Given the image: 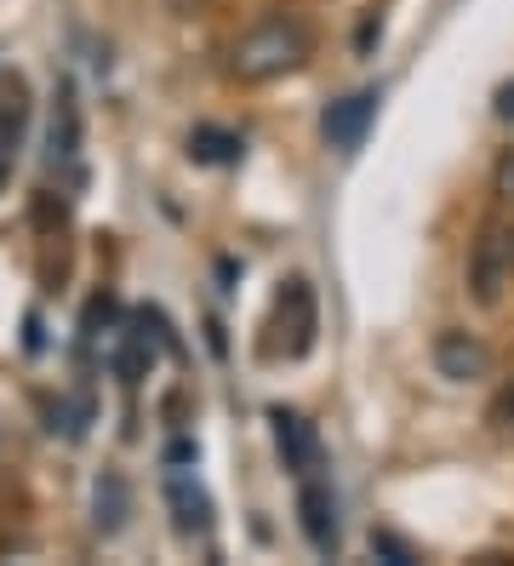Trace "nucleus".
Masks as SVG:
<instances>
[{
	"label": "nucleus",
	"instance_id": "39448f33",
	"mask_svg": "<svg viewBox=\"0 0 514 566\" xmlns=\"http://www.w3.org/2000/svg\"><path fill=\"white\" fill-rule=\"evenodd\" d=\"M297 526L315 544V555H337V504H332V486L321 475H308L297 492Z\"/></svg>",
	"mask_w": 514,
	"mask_h": 566
},
{
	"label": "nucleus",
	"instance_id": "9b49d317",
	"mask_svg": "<svg viewBox=\"0 0 514 566\" xmlns=\"http://www.w3.org/2000/svg\"><path fill=\"white\" fill-rule=\"evenodd\" d=\"M52 160H75V92H57V120H52Z\"/></svg>",
	"mask_w": 514,
	"mask_h": 566
},
{
	"label": "nucleus",
	"instance_id": "0eeeda50",
	"mask_svg": "<svg viewBox=\"0 0 514 566\" xmlns=\"http://www.w3.org/2000/svg\"><path fill=\"white\" fill-rule=\"evenodd\" d=\"M281 326H292V338H286L292 360H303L308 349H315L321 315H315V292H308V281H286V292H281Z\"/></svg>",
	"mask_w": 514,
	"mask_h": 566
},
{
	"label": "nucleus",
	"instance_id": "dca6fc26",
	"mask_svg": "<svg viewBox=\"0 0 514 566\" xmlns=\"http://www.w3.org/2000/svg\"><path fill=\"white\" fill-rule=\"evenodd\" d=\"M0 178H7V149H0Z\"/></svg>",
	"mask_w": 514,
	"mask_h": 566
},
{
	"label": "nucleus",
	"instance_id": "1a4fd4ad",
	"mask_svg": "<svg viewBox=\"0 0 514 566\" xmlns=\"http://www.w3.org/2000/svg\"><path fill=\"white\" fill-rule=\"evenodd\" d=\"M166 497H171V510H178V532H206L212 526V504H206V492L189 475H171Z\"/></svg>",
	"mask_w": 514,
	"mask_h": 566
},
{
	"label": "nucleus",
	"instance_id": "ddd939ff",
	"mask_svg": "<svg viewBox=\"0 0 514 566\" xmlns=\"http://www.w3.org/2000/svg\"><path fill=\"white\" fill-rule=\"evenodd\" d=\"M492 429H503V436H514V384L508 389H497V401H492Z\"/></svg>",
	"mask_w": 514,
	"mask_h": 566
},
{
	"label": "nucleus",
	"instance_id": "423d86ee",
	"mask_svg": "<svg viewBox=\"0 0 514 566\" xmlns=\"http://www.w3.org/2000/svg\"><path fill=\"white\" fill-rule=\"evenodd\" d=\"M371 115H377V92H349V97H337V104L326 109V120H321L326 144H332V149H360Z\"/></svg>",
	"mask_w": 514,
	"mask_h": 566
},
{
	"label": "nucleus",
	"instance_id": "9d476101",
	"mask_svg": "<svg viewBox=\"0 0 514 566\" xmlns=\"http://www.w3.org/2000/svg\"><path fill=\"white\" fill-rule=\"evenodd\" d=\"M189 155L212 160V166H229V160H240V138H234V132H218V126H195Z\"/></svg>",
	"mask_w": 514,
	"mask_h": 566
},
{
	"label": "nucleus",
	"instance_id": "4468645a",
	"mask_svg": "<svg viewBox=\"0 0 514 566\" xmlns=\"http://www.w3.org/2000/svg\"><path fill=\"white\" fill-rule=\"evenodd\" d=\"M497 195H503V201H514V149L497 160Z\"/></svg>",
	"mask_w": 514,
	"mask_h": 566
},
{
	"label": "nucleus",
	"instance_id": "f03ea898",
	"mask_svg": "<svg viewBox=\"0 0 514 566\" xmlns=\"http://www.w3.org/2000/svg\"><path fill=\"white\" fill-rule=\"evenodd\" d=\"M508 286H514V223L486 218L469 247V297L480 310H497Z\"/></svg>",
	"mask_w": 514,
	"mask_h": 566
},
{
	"label": "nucleus",
	"instance_id": "20e7f679",
	"mask_svg": "<svg viewBox=\"0 0 514 566\" xmlns=\"http://www.w3.org/2000/svg\"><path fill=\"white\" fill-rule=\"evenodd\" d=\"M434 373L452 384H474L492 373V349L474 338V332H440L434 338Z\"/></svg>",
	"mask_w": 514,
	"mask_h": 566
},
{
	"label": "nucleus",
	"instance_id": "6e6552de",
	"mask_svg": "<svg viewBox=\"0 0 514 566\" xmlns=\"http://www.w3.org/2000/svg\"><path fill=\"white\" fill-rule=\"evenodd\" d=\"M126 515H132V492H126V481H120L115 470H109V475H97V492H92V521H97V532H120Z\"/></svg>",
	"mask_w": 514,
	"mask_h": 566
},
{
	"label": "nucleus",
	"instance_id": "7ed1b4c3",
	"mask_svg": "<svg viewBox=\"0 0 514 566\" xmlns=\"http://www.w3.org/2000/svg\"><path fill=\"white\" fill-rule=\"evenodd\" d=\"M269 423H274V447H281V463L292 475H321L326 470V447H321V429L308 423L303 412H286V407H274L269 412Z\"/></svg>",
	"mask_w": 514,
	"mask_h": 566
},
{
	"label": "nucleus",
	"instance_id": "2eb2a0df",
	"mask_svg": "<svg viewBox=\"0 0 514 566\" xmlns=\"http://www.w3.org/2000/svg\"><path fill=\"white\" fill-rule=\"evenodd\" d=\"M497 115H503V120H514V86H503V92H497Z\"/></svg>",
	"mask_w": 514,
	"mask_h": 566
},
{
	"label": "nucleus",
	"instance_id": "f257e3e1",
	"mask_svg": "<svg viewBox=\"0 0 514 566\" xmlns=\"http://www.w3.org/2000/svg\"><path fill=\"white\" fill-rule=\"evenodd\" d=\"M303 57H308V29H303V18L274 12V18L252 23L246 35L234 41L229 70H234L240 81H252V86H258V81H274V75H292Z\"/></svg>",
	"mask_w": 514,
	"mask_h": 566
},
{
	"label": "nucleus",
	"instance_id": "f8f14e48",
	"mask_svg": "<svg viewBox=\"0 0 514 566\" xmlns=\"http://www.w3.org/2000/svg\"><path fill=\"white\" fill-rule=\"evenodd\" d=\"M371 555H384L389 566H411V560H418V549H411L400 532H389V526H377V532H371Z\"/></svg>",
	"mask_w": 514,
	"mask_h": 566
}]
</instances>
